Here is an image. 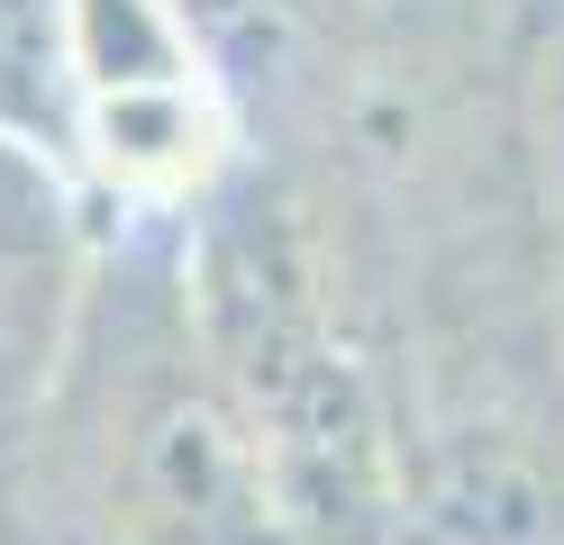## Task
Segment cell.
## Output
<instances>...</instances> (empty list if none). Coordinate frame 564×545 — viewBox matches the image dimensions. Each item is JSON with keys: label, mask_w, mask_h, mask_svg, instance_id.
Instances as JSON below:
<instances>
[{"label": "cell", "mask_w": 564, "mask_h": 545, "mask_svg": "<svg viewBox=\"0 0 564 545\" xmlns=\"http://www.w3.org/2000/svg\"><path fill=\"white\" fill-rule=\"evenodd\" d=\"M209 346L228 363V410L264 464L282 536L373 545L392 527V472L365 373L337 355L310 301L292 228L246 218L209 246Z\"/></svg>", "instance_id": "obj_1"}, {"label": "cell", "mask_w": 564, "mask_h": 545, "mask_svg": "<svg viewBox=\"0 0 564 545\" xmlns=\"http://www.w3.org/2000/svg\"><path fill=\"white\" fill-rule=\"evenodd\" d=\"M137 482H147V509L173 519L192 545H264V536H282L264 464H256L228 400H173L147 427Z\"/></svg>", "instance_id": "obj_2"}, {"label": "cell", "mask_w": 564, "mask_h": 545, "mask_svg": "<svg viewBox=\"0 0 564 545\" xmlns=\"http://www.w3.org/2000/svg\"><path fill=\"white\" fill-rule=\"evenodd\" d=\"M0 145L83 164V0H0Z\"/></svg>", "instance_id": "obj_3"}, {"label": "cell", "mask_w": 564, "mask_h": 545, "mask_svg": "<svg viewBox=\"0 0 564 545\" xmlns=\"http://www.w3.org/2000/svg\"><path fill=\"white\" fill-rule=\"evenodd\" d=\"M155 10L192 36V46H219V36H246V28H264L282 0H155Z\"/></svg>", "instance_id": "obj_4"}]
</instances>
